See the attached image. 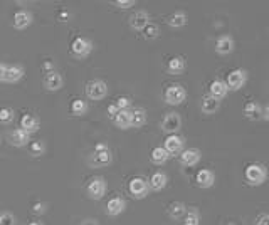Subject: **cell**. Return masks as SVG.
Returning <instances> with one entry per match:
<instances>
[{"instance_id":"obj_1","label":"cell","mask_w":269,"mask_h":225,"mask_svg":"<svg viewBox=\"0 0 269 225\" xmlns=\"http://www.w3.org/2000/svg\"><path fill=\"white\" fill-rule=\"evenodd\" d=\"M244 178H246L247 185H251V187H259L268 178V170L261 163H251L244 170Z\"/></svg>"},{"instance_id":"obj_2","label":"cell","mask_w":269,"mask_h":225,"mask_svg":"<svg viewBox=\"0 0 269 225\" xmlns=\"http://www.w3.org/2000/svg\"><path fill=\"white\" fill-rule=\"evenodd\" d=\"M91 165L94 167H108L113 161L111 150L106 143H98L93 150V156H91Z\"/></svg>"},{"instance_id":"obj_3","label":"cell","mask_w":269,"mask_h":225,"mask_svg":"<svg viewBox=\"0 0 269 225\" xmlns=\"http://www.w3.org/2000/svg\"><path fill=\"white\" fill-rule=\"evenodd\" d=\"M163 100L167 104L170 106H180L182 102L187 100V91L182 84H170L167 89H165Z\"/></svg>"},{"instance_id":"obj_4","label":"cell","mask_w":269,"mask_h":225,"mask_svg":"<svg viewBox=\"0 0 269 225\" xmlns=\"http://www.w3.org/2000/svg\"><path fill=\"white\" fill-rule=\"evenodd\" d=\"M225 84H227L229 91H239L246 86L247 82V71L246 69H232L231 73L227 74V79H225Z\"/></svg>"},{"instance_id":"obj_5","label":"cell","mask_w":269,"mask_h":225,"mask_svg":"<svg viewBox=\"0 0 269 225\" xmlns=\"http://www.w3.org/2000/svg\"><path fill=\"white\" fill-rule=\"evenodd\" d=\"M108 94V84L101 79H94L86 84V96L93 101H100L103 98H106Z\"/></svg>"},{"instance_id":"obj_6","label":"cell","mask_w":269,"mask_h":225,"mask_svg":"<svg viewBox=\"0 0 269 225\" xmlns=\"http://www.w3.org/2000/svg\"><path fill=\"white\" fill-rule=\"evenodd\" d=\"M93 42L89 41L88 37H76L73 41V44H71V52H73V56H76L79 59H86L89 56L91 52H93Z\"/></svg>"},{"instance_id":"obj_7","label":"cell","mask_w":269,"mask_h":225,"mask_svg":"<svg viewBox=\"0 0 269 225\" xmlns=\"http://www.w3.org/2000/svg\"><path fill=\"white\" fill-rule=\"evenodd\" d=\"M86 193L91 200H101L106 193V181L103 176H93L89 180L88 187H86Z\"/></svg>"},{"instance_id":"obj_8","label":"cell","mask_w":269,"mask_h":225,"mask_svg":"<svg viewBox=\"0 0 269 225\" xmlns=\"http://www.w3.org/2000/svg\"><path fill=\"white\" fill-rule=\"evenodd\" d=\"M128 192L132 193V197L136 200L145 199L150 192L148 181L145 178H141V176H134V178L130 180V183H128Z\"/></svg>"},{"instance_id":"obj_9","label":"cell","mask_w":269,"mask_h":225,"mask_svg":"<svg viewBox=\"0 0 269 225\" xmlns=\"http://www.w3.org/2000/svg\"><path fill=\"white\" fill-rule=\"evenodd\" d=\"M160 128H161V131L167 133V135H177V133H179V129L182 128L180 116L177 113L165 114V118L161 120V123H160Z\"/></svg>"},{"instance_id":"obj_10","label":"cell","mask_w":269,"mask_h":225,"mask_svg":"<svg viewBox=\"0 0 269 225\" xmlns=\"http://www.w3.org/2000/svg\"><path fill=\"white\" fill-rule=\"evenodd\" d=\"M128 24L133 30H136V32H143V29L150 24V14L146 10H136L134 14L130 15Z\"/></svg>"},{"instance_id":"obj_11","label":"cell","mask_w":269,"mask_h":225,"mask_svg":"<svg viewBox=\"0 0 269 225\" xmlns=\"http://www.w3.org/2000/svg\"><path fill=\"white\" fill-rule=\"evenodd\" d=\"M184 147H185V140L184 136H179V135H168L163 145L165 151H167L170 156L180 155V153L184 151Z\"/></svg>"},{"instance_id":"obj_12","label":"cell","mask_w":269,"mask_h":225,"mask_svg":"<svg viewBox=\"0 0 269 225\" xmlns=\"http://www.w3.org/2000/svg\"><path fill=\"white\" fill-rule=\"evenodd\" d=\"M234 47H236L234 37L229 34L220 35V37L215 41V52L219 54V56H229V54H232Z\"/></svg>"},{"instance_id":"obj_13","label":"cell","mask_w":269,"mask_h":225,"mask_svg":"<svg viewBox=\"0 0 269 225\" xmlns=\"http://www.w3.org/2000/svg\"><path fill=\"white\" fill-rule=\"evenodd\" d=\"M202 158V151L199 148H187L179 155V161L184 167H195Z\"/></svg>"},{"instance_id":"obj_14","label":"cell","mask_w":269,"mask_h":225,"mask_svg":"<svg viewBox=\"0 0 269 225\" xmlns=\"http://www.w3.org/2000/svg\"><path fill=\"white\" fill-rule=\"evenodd\" d=\"M42 82H44V88L47 91L56 93V91L62 89V86H64V77H62L61 73H57V71H51V73H46Z\"/></svg>"},{"instance_id":"obj_15","label":"cell","mask_w":269,"mask_h":225,"mask_svg":"<svg viewBox=\"0 0 269 225\" xmlns=\"http://www.w3.org/2000/svg\"><path fill=\"white\" fill-rule=\"evenodd\" d=\"M34 22V15L30 10H17L14 14V27L17 30H24L27 29V27H30Z\"/></svg>"},{"instance_id":"obj_16","label":"cell","mask_w":269,"mask_h":225,"mask_svg":"<svg viewBox=\"0 0 269 225\" xmlns=\"http://www.w3.org/2000/svg\"><path fill=\"white\" fill-rule=\"evenodd\" d=\"M195 181H197V187L199 188H211V187H214V183H215V173L209 168H202L197 172Z\"/></svg>"},{"instance_id":"obj_17","label":"cell","mask_w":269,"mask_h":225,"mask_svg":"<svg viewBox=\"0 0 269 225\" xmlns=\"http://www.w3.org/2000/svg\"><path fill=\"white\" fill-rule=\"evenodd\" d=\"M126 208V200L123 197H113L108 203H106V215L109 217H118L125 212Z\"/></svg>"},{"instance_id":"obj_18","label":"cell","mask_w":269,"mask_h":225,"mask_svg":"<svg viewBox=\"0 0 269 225\" xmlns=\"http://www.w3.org/2000/svg\"><path fill=\"white\" fill-rule=\"evenodd\" d=\"M39 128H41V121H39V118L35 116V114L27 113L21 118V129H24L26 133H29V135L39 131Z\"/></svg>"},{"instance_id":"obj_19","label":"cell","mask_w":269,"mask_h":225,"mask_svg":"<svg viewBox=\"0 0 269 225\" xmlns=\"http://www.w3.org/2000/svg\"><path fill=\"white\" fill-rule=\"evenodd\" d=\"M9 141H10L12 147L22 148V147H27V145L30 143V135L24 131V129L17 128V129H14V131H12L10 135H9Z\"/></svg>"},{"instance_id":"obj_20","label":"cell","mask_w":269,"mask_h":225,"mask_svg":"<svg viewBox=\"0 0 269 225\" xmlns=\"http://www.w3.org/2000/svg\"><path fill=\"white\" fill-rule=\"evenodd\" d=\"M229 89H227V84H225L224 81H220V79H215V81L211 82V88H209V96H212L214 100L220 101L224 100L225 96H227Z\"/></svg>"},{"instance_id":"obj_21","label":"cell","mask_w":269,"mask_h":225,"mask_svg":"<svg viewBox=\"0 0 269 225\" xmlns=\"http://www.w3.org/2000/svg\"><path fill=\"white\" fill-rule=\"evenodd\" d=\"M168 183V176L165 172H155L152 176H150V181H148V187L155 192H161Z\"/></svg>"},{"instance_id":"obj_22","label":"cell","mask_w":269,"mask_h":225,"mask_svg":"<svg viewBox=\"0 0 269 225\" xmlns=\"http://www.w3.org/2000/svg\"><path fill=\"white\" fill-rule=\"evenodd\" d=\"M185 68H187L185 59L180 56L170 57V61L167 62V71H168V74H172V76H179V74L184 73Z\"/></svg>"},{"instance_id":"obj_23","label":"cell","mask_w":269,"mask_h":225,"mask_svg":"<svg viewBox=\"0 0 269 225\" xmlns=\"http://www.w3.org/2000/svg\"><path fill=\"white\" fill-rule=\"evenodd\" d=\"M24 68L21 64H12L7 68V74H5V82H9V84H15V82H19L21 79L24 77Z\"/></svg>"},{"instance_id":"obj_24","label":"cell","mask_w":269,"mask_h":225,"mask_svg":"<svg viewBox=\"0 0 269 225\" xmlns=\"http://www.w3.org/2000/svg\"><path fill=\"white\" fill-rule=\"evenodd\" d=\"M200 108H202V113H205V114H214L215 111H219V108H220V101L214 100L212 96H209V94H205V96L202 98Z\"/></svg>"},{"instance_id":"obj_25","label":"cell","mask_w":269,"mask_h":225,"mask_svg":"<svg viewBox=\"0 0 269 225\" xmlns=\"http://www.w3.org/2000/svg\"><path fill=\"white\" fill-rule=\"evenodd\" d=\"M168 158H170V155L165 151L163 147H155L152 150V153H150V160H152V163L158 165V167H161V165L167 163Z\"/></svg>"},{"instance_id":"obj_26","label":"cell","mask_w":269,"mask_h":225,"mask_svg":"<svg viewBox=\"0 0 269 225\" xmlns=\"http://www.w3.org/2000/svg\"><path fill=\"white\" fill-rule=\"evenodd\" d=\"M187 14H185L184 10H179V12H175V14H172L168 17V21L167 24L172 29H182V27H185L187 25Z\"/></svg>"},{"instance_id":"obj_27","label":"cell","mask_w":269,"mask_h":225,"mask_svg":"<svg viewBox=\"0 0 269 225\" xmlns=\"http://www.w3.org/2000/svg\"><path fill=\"white\" fill-rule=\"evenodd\" d=\"M261 113H263V106L258 101H249L244 106V114L247 120H261Z\"/></svg>"},{"instance_id":"obj_28","label":"cell","mask_w":269,"mask_h":225,"mask_svg":"<svg viewBox=\"0 0 269 225\" xmlns=\"http://www.w3.org/2000/svg\"><path fill=\"white\" fill-rule=\"evenodd\" d=\"M146 123V111L143 108L132 109V120H130V128H141Z\"/></svg>"},{"instance_id":"obj_29","label":"cell","mask_w":269,"mask_h":225,"mask_svg":"<svg viewBox=\"0 0 269 225\" xmlns=\"http://www.w3.org/2000/svg\"><path fill=\"white\" fill-rule=\"evenodd\" d=\"M130 120H132V109H125V111H120L113 118V123L120 129H128Z\"/></svg>"},{"instance_id":"obj_30","label":"cell","mask_w":269,"mask_h":225,"mask_svg":"<svg viewBox=\"0 0 269 225\" xmlns=\"http://www.w3.org/2000/svg\"><path fill=\"white\" fill-rule=\"evenodd\" d=\"M167 212H168L170 219L179 220V219H182V217L185 215V212H187V207H185V203H182V202H172V203L168 205Z\"/></svg>"},{"instance_id":"obj_31","label":"cell","mask_w":269,"mask_h":225,"mask_svg":"<svg viewBox=\"0 0 269 225\" xmlns=\"http://www.w3.org/2000/svg\"><path fill=\"white\" fill-rule=\"evenodd\" d=\"M69 109H71V114H73V116H84V114L88 113L89 106L84 100H74L71 102Z\"/></svg>"},{"instance_id":"obj_32","label":"cell","mask_w":269,"mask_h":225,"mask_svg":"<svg viewBox=\"0 0 269 225\" xmlns=\"http://www.w3.org/2000/svg\"><path fill=\"white\" fill-rule=\"evenodd\" d=\"M182 219H184L182 225H200V212L197 208H190V210L185 212Z\"/></svg>"},{"instance_id":"obj_33","label":"cell","mask_w":269,"mask_h":225,"mask_svg":"<svg viewBox=\"0 0 269 225\" xmlns=\"http://www.w3.org/2000/svg\"><path fill=\"white\" fill-rule=\"evenodd\" d=\"M29 151L34 158H39L46 153V143L42 140H35L29 143Z\"/></svg>"},{"instance_id":"obj_34","label":"cell","mask_w":269,"mask_h":225,"mask_svg":"<svg viewBox=\"0 0 269 225\" xmlns=\"http://www.w3.org/2000/svg\"><path fill=\"white\" fill-rule=\"evenodd\" d=\"M158 34H160V29H158V25L153 22H150L148 25L143 29V37L146 39V41H148V39H157Z\"/></svg>"},{"instance_id":"obj_35","label":"cell","mask_w":269,"mask_h":225,"mask_svg":"<svg viewBox=\"0 0 269 225\" xmlns=\"http://www.w3.org/2000/svg\"><path fill=\"white\" fill-rule=\"evenodd\" d=\"M15 118V111L12 108H2L0 109V123L3 125H9L14 121Z\"/></svg>"},{"instance_id":"obj_36","label":"cell","mask_w":269,"mask_h":225,"mask_svg":"<svg viewBox=\"0 0 269 225\" xmlns=\"http://www.w3.org/2000/svg\"><path fill=\"white\" fill-rule=\"evenodd\" d=\"M17 224V217L12 212H0V225H15Z\"/></svg>"},{"instance_id":"obj_37","label":"cell","mask_w":269,"mask_h":225,"mask_svg":"<svg viewBox=\"0 0 269 225\" xmlns=\"http://www.w3.org/2000/svg\"><path fill=\"white\" fill-rule=\"evenodd\" d=\"M114 104L118 106V109H120V111H125V109H132V98L120 96L116 100V102H114Z\"/></svg>"},{"instance_id":"obj_38","label":"cell","mask_w":269,"mask_h":225,"mask_svg":"<svg viewBox=\"0 0 269 225\" xmlns=\"http://www.w3.org/2000/svg\"><path fill=\"white\" fill-rule=\"evenodd\" d=\"M113 5H116L118 9H130V7L136 5V2L134 0H114Z\"/></svg>"},{"instance_id":"obj_39","label":"cell","mask_w":269,"mask_h":225,"mask_svg":"<svg viewBox=\"0 0 269 225\" xmlns=\"http://www.w3.org/2000/svg\"><path fill=\"white\" fill-rule=\"evenodd\" d=\"M256 225H269V215L268 214H259L256 217Z\"/></svg>"},{"instance_id":"obj_40","label":"cell","mask_w":269,"mask_h":225,"mask_svg":"<svg viewBox=\"0 0 269 225\" xmlns=\"http://www.w3.org/2000/svg\"><path fill=\"white\" fill-rule=\"evenodd\" d=\"M46 207H47L46 203H39L37 202V203L32 205V212H34V214H37V215H42L46 212Z\"/></svg>"},{"instance_id":"obj_41","label":"cell","mask_w":269,"mask_h":225,"mask_svg":"<svg viewBox=\"0 0 269 225\" xmlns=\"http://www.w3.org/2000/svg\"><path fill=\"white\" fill-rule=\"evenodd\" d=\"M106 113H108V118H111V120H113V118L116 116L118 113H120V109H118V106L113 102V104H109V106H108V109H106Z\"/></svg>"},{"instance_id":"obj_42","label":"cell","mask_w":269,"mask_h":225,"mask_svg":"<svg viewBox=\"0 0 269 225\" xmlns=\"http://www.w3.org/2000/svg\"><path fill=\"white\" fill-rule=\"evenodd\" d=\"M57 19H59V22H69V19H71V14L67 10H61L57 14Z\"/></svg>"},{"instance_id":"obj_43","label":"cell","mask_w":269,"mask_h":225,"mask_svg":"<svg viewBox=\"0 0 269 225\" xmlns=\"http://www.w3.org/2000/svg\"><path fill=\"white\" fill-rule=\"evenodd\" d=\"M7 68H9V64H5V62H0V82H5Z\"/></svg>"},{"instance_id":"obj_44","label":"cell","mask_w":269,"mask_h":225,"mask_svg":"<svg viewBox=\"0 0 269 225\" xmlns=\"http://www.w3.org/2000/svg\"><path fill=\"white\" fill-rule=\"evenodd\" d=\"M42 68H44L46 73H51V71H54V64L51 61H46L44 64H42Z\"/></svg>"},{"instance_id":"obj_45","label":"cell","mask_w":269,"mask_h":225,"mask_svg":"<svg viewBox=\"0 0 269 225\" xmlns=\"http://www.w3.org/2000/svg\"><path fill=\"white\" fill-rule=\"evenodd\" d=\"M81 225H100V222H98L96 219H86V220H82Z\"/></svg>"},{"instance_id":"obj_46","label":"cell","mask_w":269,"mask_h":225,"mask_svg":"<svg viewBox=\"0 0 269 225\" xmlns=\"http://www.w3.org/2000/svg\"><path fill=\"white\" fill-rule=\"evenodd\" d=\"M27 225H44L42 222H30V224H27Z\"/></svg>"}]
</instances>
